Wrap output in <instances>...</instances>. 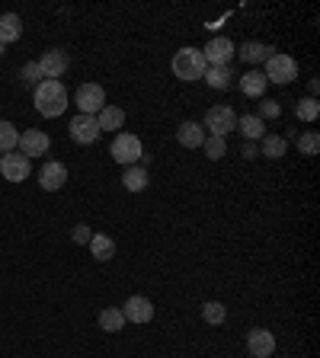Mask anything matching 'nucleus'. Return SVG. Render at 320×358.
Here are the masks:
<instances>
[{"mask_svg":"<svg viewBox=\"0 0 320 358\" xmlns=\"http://www.w3.org/2000/svg\"><path fill=\"white\" fill-rule=\"evenodd\" d=\"M71 237H74V243H90V237H93V234H90V227H87V224H77V227H74V234H71Z\"/></svg>","mask_w":320,"mask_h":358,"instance_id":"obj_33","label":"nucleus"},{"mask_svg":"<svg viewBox=\"0 0 320 358\" xmlns=\"http://www.w3.org/2000/svg\"><path fill=\"white\" fill-rule=\"evenodd\" d=\"M122 327H125L122 307H106V310H99V329H103V333H122Z\"/></svg>","mask_w":320,"mask_h":358,"instance_id":"obj_25","label":"nucleus"},{"mask_svg":"<svg viewBox=\"0 0 320 358\" xmlns=\"http://www.w3.org/2000/svg\"><path fill=\"white\" fill-rule=\"evenodd\" d=\"M48 148H52V138H48L45 131H39V128H26V131L20 134V144H16V150L26 154L29 160L32 157H45Z\"/></svg>","mask_w":320,"mask_h":358,"instance_id":"obj_10","label":"nucleus"},{"mask_svg":"<svg viewBox=\"0 0 320 358\" xmlns=\"http://www.w3.org/2000/svg\"><path fill=\"white\" fill-rule=\"evenodd\" d=\"M42 80H45V77H42V71H39L36 61H29V64H22V71H20V83H26V87L36 90Z\"/></svg>","mask_w":320,"mask_h":358,"instance_id":"obj_30","label":"nucleus"},{"mask_svg":"<svg viewBox=\"0 0 320 358\" xmlns=\"http://www.w3.org/2000/svg\"><path fill=\"white\" fill-rule=\"evenodd\" d=\"M240 154H244L246 160H253V157H260V148H256L253 141H244V148H240Z\"/></svg>","mask_w":320,"mask_h":358,"instance_id":"obj_34","label":"nucleus"},{"mask_svg":"<svg viewBox=\"0 0 320 358\" xmlns=\"http://www.w3.org/2000/svg\"><path fill=\"white\" fill-rule=\"evenodd\" d=\"M202 58H205L209 67H231V61L237 58V45H234L231 38L215 36L205 48H202Z\"/></svg>","mask_w":320,"mask_h":358,"instance_id":"obj_6","label":"nucleus"},{"mask_svg":"<svg viewBox=\"0 0 320 358\" xmlns=\"http://www.w3.org/2000/svg\"><path fill=\"white\" fill-rule=\"evenodd\" d=\"M256 115H260V119H279V115H282V106H279L276 99H263Z\"/></svg>","mask_w":320,"mask_h":358,"instance_id":"obj_32","label":"nucleus"},{"mask_svg":"<svg viewBox=\"0 0 320 358\" xmlns=\"http://www.w3.org/2000/svg\"><path fill=\"white\" fill-rule=\"evenodd\" d=\"M320 150V134L317 131H305L298 138V154H305V157H314Z\"/></svg>","mask_w":320,"mask_h":358,"instance_id":"obj_31","label":"nucleus"},{"mask_svg":"<svg viewBox=\"0 0 320 358\" xmlns=\"http://www.w3.org/2000/svg\"><path fill=\"white\" fill-rule=\"evenodd\" d=\"M74 106L81 109V115H97L106 106V90L99 83H81L74 93Z\"/></svg>","mask_w":320,"mask_h":358,"instance_id":"obj_7","label":"nucleus"},{"mask_svg":"<svg viewBox=\"0 0 320 358\" xmlns=\"http://www.w3.org/2000/svg\"><path fill=\"white\" fill-rule=\"evenodd\" d=\"M0 173H4L7 182H22V179H29V173H32V160L26 154H20V150H10V154H4V160H0Z\"/></svg>","mask_w":320,"mask_h":358,"instance_id":"obj_8","label":"nucleus"},{"mask_svg":"<svg viewBox=\"0 0 320 358\" xmlns=\"http://www.w3.org/2000/svg\"><path fill=\"white\" fill-rule=\"evenodd\" d=\"M285 150H288V141H285L282 134H263V138H260V154L269 157V160L285 157Z\"/></svg>","mask_w":320,"mask_h":358,"instance_id":"obj_22","label":"nucleus"},{"mask_svg":"<svg viewBox=\"0 0 320 358\" xmlns=\"http://www.w3.org/2000/svg\"><path fill=\"white\" fill-rule=\"evenodd\" d=\"M32 99H36L39 115H45V119H58V115H64L67 103H71L61 80H42L36 87V93H32Z\"/></svg>","mask_w":320,"mask_h":358,"instance_id":"obj_1","label":"nucleus"},{"mask_svg":"<svg viewBox=\"0 0 320 358\" xmlns=\"http://www.w3.org/2000/svg\"><path fill=\"white\" fill-rule=\"evenodd\" d=\"M64 182H67V166L58 164V160H48V164L39 170V186H42L45 192H58Z\"/></svg>","mask_w":320,"mask_h":358,"instance_id":"obj_14","label":"nucleus"},{"mask_svg":"<svg viewBox=\"0 0 320 358\" xmlns=\"http://www.w3.org/2000/svg\"><path fill=\"white\" fill-rule=\"evenodd\" d=\"M176 141L183 144V148H189V150H195V148H202V141H205V128L199 125V122H183V125L176 128Z\"/></svg>","mask_w":320,"mask_h":358,"instance_id":"obj_17","label":"nucleus"},{"mask_svg":"<svg viewBox=\"0 0 320 358\" xmlns=\"http://www.w3.org/2000/svg\"><path fill=\"white\" fill-rule=\"evenodd\" d=\"M122 317H125V323H151L154 320V304H151L148 298H141V294H132V298L122 304Z\"/></svg>","mask_w":320,"mask_h":358,"instance_id":"obj_12","label":"nucleus"},{"mask_svg":"<svg viewBox=\"0 0 320 358\" xmlns=\"http://www.w3.org/2000/svg\"><path fill=\"white\" fill-rule=\"evenodd\" d=\"M0 160H4V154H0Z\"/></svg>","mask_w":320,"mask_h":358,"instance_id":"obj_37","label":"nucleus"},{"mask_svg":"<svg viewBox=\"0 0 320 358\" xmlns=\"http://www.w3.org/2000/svg\"><path fill=\"white\" fill-rule=\"evenodd\" d=\"M16 144H20V131H16L13 122L0 119V150H16Z\"/></svg>","mask_w":320,"mask_h":358,"instance_id":"obj_27","label":"nucleus"},{"mask_svg":"<svg viewBox=\"0 0 320 358\" xmlns=\"http://www.w3.org/2000/svg\"><path fill=\"white\" fill-rule=\"evenodd\" d=\"M263 77H266L269 83H279V87H285V83H291L295 77H298V61L291 58V55L272 52L266 58V71H263Z\"/></svg>","mask_w":320,"mask_h":358,"instance_id":"obj_4","label":"nucleus"},{"mask_svg":"<svg viewBox=\"0 0 320 358\" xmlns=\"http://www.w3.org/2000/svg\"><path fill=\"white\" fill-rule=\"evenodd\" d=\"M202 150L209 160H221L228 154V138H215V134H205V141H202Z\"/></svg>","mask_w":320,"mask_h":358,"instance_id":"obj_28","label":"nucleus"},{"mask_svg":"<svg viewBox=\"0 0 320 358\" xmlns=\"http://www.w3.org/2000/svg\"><path fill=\"white\" fill-rule=\"evenodd\" d=\"M22 36V20L16 13H0V42H20Z\"/></svg>","mask_w":320,"mask_h":358,"instance_id":"obj_20","label":"nucleus"},{"mask_svg":"<svg viewBox=\"0 0 320 358\" xmlns=\"http://www.w3.org/2000/svg\"><path fill=\"white\" fill-rule=\"evenodd\" d=\"M202 80L209 83L211 90H228L234 83V71L231 67H205V77Z\"/></svg>","mask_w":320,"mask_h":358,"instance_id":"obj_24","label":"nucleus"},{"mask_svg":"<svg viewBox=\"0 0 320 358\" xmlns=\"http://www.w3.org/2000/svg\"><path fill=\"white\" fill-rule=\"evenodd\" d=\"M202 320L209 323V327H218V323L228 320V307H224L221 301H205V304H202Z\"/></svg>","mask_w":320,"mask_h":358,"instance_id":"obj_26","label":"nucleus"},{"mask_svg":"<svg viewBox=\"0 0 320 358\" xmlns=\"http://www.w3.org/2000/svg\"><path fill=\"white\" fill-rule=\"evenodd\" d=\"M109 154H112V160H116V164H122V166H134L138 160H141V154H144V144H141V138H138V134L119 131L116 138H112Z\"/></svg>","mask_w":320,"mask_h":358,"instance_id":"obj_3","label":"nucleus"},{"mask_svg":"<svg viewBox=\"0 0 320 358\" xmlns=\"http://www.w3.org/2000/svg\"><path fill=\"white\" fill-rule=\"evenodd\" d=\"M307 87H311V99H317V90H320V80H317V77H314V80L307 83Z\"/></svg>","mask_w":320,"mask_h":358,"instance_id":"obj_35","label":"nucleus"},{"mask_svg":"<svg viewBox=\"0 0 320 358\" xmlns=\"http://www.w3.org/2000/svg\"><path fill=\"white\" fill-rule=\"evenodd\" d=\"M237 128L246 141H260L263 134H266V122L260 115H237Z\"/></svg>","mask_w":320,"mask_h":358,"instance_id":"obj_21","label":"nucleus"},{"mask_svg":"<svg viewBox=\"0 0 320 358\" xmlns=\"http://www.w3.org/2000/svg\"><path fill=\"white\" fill-rule=\"evenodd\" d=\"M67 131H71V141H77V144H93L99 134H103L97 125V115H81V112L71 119Z\"/></svg>","mask_w":320,"mask_h":358,"instance_id":"obj_11","label":"nucleus"},{"mask_svg":"<svg viewBox=\"0 0 320 358\" xmlns=\"http://www.w3.org/2000/svg\"><path fill=\"white\" fill-rule=\"evenodd\" d=\"M0 55H4V42H0Z\"/></svg>","mask_w":320,"mask_h":358,"instance_id":"obj_36","label":"nucleus"},{"mask_svg":"<svg viewBox=\"0 0 320 358\" xmlns=\"http://www.w3.org/2000/svg\"><path fill=\"white\" fill-rule=\"evenodd\" d=\"M97 125H99V131H122L125 112H122L119 106H103V109L97 112Z\"/></svg>","mask_w":320,"mask_h":358,"instance_id":"obj_18","label":"nucleus"},{"mask_svg":"<svg viewBox=\"0 0 320 358\" xmlns=\"http://www.w3.org/2000/svg\"><path fill=\"white\" fill-rule=\"evenodd\" d=\"M295 115H298L301 122H314L320 115V103H317V99H311V96L298 99V106H295Z\"/></svg>","mask_w":320,"mask_h":358,"instance_id":"obj_29","label":"nucleus"},{"mask_svg":"<svg viewBox=\"0 0 320 358\" xmlns=\"http://www.w3.org/2000/svg\"><path fill=\"white\" fill-rule=\"evenodd\" d=\"M246 349H250V358H269L276 352V336L263 327L250 329V333H246Z\"/></svg>","mask_w":320,"mask_h":358,"instance_id":"obj_13","label":"nucleus"},{"mask_svg":"<svg viewBox=\"0 0 320 358\" xmlns=\"http://www.w3.org/2000/svg\"><path fill=\"white\" fill-rule=\"evenodd\" d=\"M202 128H209V134H215V138H228V134L237 128V112H234L231 106H211V109L205 112Z\"/></svg>","mask_w":320,"mask_h":358,"instance_id":"obj_5","label":"nucleus"},{"mask_svg":"<svg viewBox=\"0 0 320 358\" xmlns=\"http://www.w3.org/2000/svg\"><path fill=\"white\" fill-rule=\"evenodd\" d=\"M36 64H39V71H42L45 80H58V77L67 74L71 58H67V52H61V48H48V52H45Z\"/></svg>","mask_w":320,"mask_h":358,"instance_id":"obj_9","label":"nucleus"},{"mask_svg":"<svg viewBox=\"0 0 320 358\" xmlns=\"http://www.w3.org/2000/svg\"><path fill=\"white\" fill-rule=\"evenodd\" d=\"M122 186L128 189V192H144L148 189V170L144 166H128L125 173H122Z\"/></svg>","mask_w":320,"mask_h":358,"instance_id":"obj_23","label":"nucleus"},{"mask_svg":"<svg viewBox=\"0 0 320 358\" xmlns=\"http://www.w3.org/2000/svg\"><path fill=\"white\" fill-rule=\"evenodd\" d=\"M170 67H173V77L176 80H202L205 77V58H202V52L199 48H179L176 55H173V61H170Z\"/></svg>","mask_w":320,"mask_h":358,"instance_id":"obj_2","label":"nucleus"},{"mask_svg":"<svg viewBox=\"0 0 320 358\" xmlns=\"http://www.w3.org/2000/svg\"><path fill=\"white\" fill-rule=\"evenodd\" d=\"M276 52V48H269V45H263V42H244L237 48V58L244 61L246 67H253V64H266V58Z\"/></svg>","mask_w":320,"mask_h":358,"instance_id":"obj_16","label":"nucleus"},{"mask_svg":"<svg viewBox=\"0 0 320 358\" xmlns=\"http://www.w3.org/2000/svg\"><path fill=\"white\" fill-rule=\"evenodd\" d=\"M87 246H90V253H93L97 262H109L112 256H116V240L106 237V234H93Z\"/></svg>","mask_w":320,"mask_h":358,"instance_id":"obj_19","label":"nucleus"},{"mask_svg":"<svg viewBox=\"0 0 320 358\" xmlns=\"http://www.w3.org/2000/svg\"><path fill=\"white\" fill-rule=\"evenodd\" d=\"M269 80L263 77V71H256V67H250L244 77H240V93L250 99H263V93H266Z\"/></svg>","mask_w":320,"mask_h":358,"instance_id":"obj_15","label":"nucleus"}]
</instances>
